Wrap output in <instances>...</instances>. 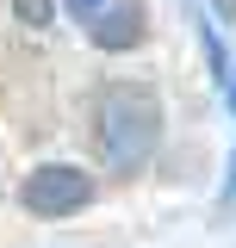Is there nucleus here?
Returning <instances> with one entry per match:
<instances>
[{
  "label": "nucleus",
  "instance_id": "obj_1",
  "mask_svg": "<svg viewBox=\"0 0 236 248\" xmlns=\"http://www.w3.org/2000/svg\"><path fill=\"white\" fill-rule=\"evenodd\" d=\"M93 143H100V161L112 174H137L162 143V99L137 81L106 87L93 106Z\"/></svg>",
  "mask_w": 236,
  "mask_h": 248
},
{
  "label": "nucleus",
  "instance_id": "obj_7",
  "mask_svg": "<svg viewBox=\"0 0 236 248\" xmlns=\"http://www.w3.org/2000/svg\"><path fill=\"white\" fill-rule=\"evenodd\" d=\"M224 93H230V112H236V68L224 75Z\"/></svg>",
  "mask_w": 236,
  "mask_h": 248
},
{
  "label": "nucleus",
  "instance_id": "obj_6",
  "mask_svg": "<svg viewBox=\"0 0 236 248\" xmlns=\"http://www.w3.org/2000/svg\"><path fill=\"white\" fill-rule=\"evenodd\" d=\"M211 6H218V19H224V25H236V0H211Z\"/></svg>",
  "mask_w": 236,
  "mask_h": 248
},
{
  "label": "nucleus",
  "instance_id": "obj_3",
  "mask_svg": "<svg viewBox=\"0 0 236 248\" xmlns=\"http://www.w3.org/2000/svg\"><path fill=\"white\" fill-rule=\"evenodd\" d=\"M87 37L93 50H137L149 37V13L137 6V0H118V6H100L87 19Z\"/></svg>",
  "mask_w": 236,
  "mask_h": 248
},
{
  "label": "nucleus",
  "instance_id": "obj_5",
  "mask_svg": "<svg viewBox=\"0 0 236 248\" xmlns=\"http://www.w3.org/2000/svg\"><path fill=\"white\" fill-rule=\"evenodd\" d=\"M100 6H106V0H68V13H75V19H93Z\"/></svg>",
  "mask_w": 236,
  "mask_h": 248
},
{
  "label": "nucleus",
  "instance_id": "obj_2",
  "mask_svg": "<svg viewBox=\"0 0 236 248\" xmlns=\"http://www.w3.org/2000/svg\"><path fill=\"white\" fill-rule=\"evenodd\" d=\"M19 199H25L31 217H75V211L93 205V174L75 168V161H44V168L25 174Z\"/></svg>",
  "mask_w": 236,
  "mask_h": 248
},
{
  "label": "nucleus",
  "instance_id": "obj_4",
  "mask_svg": "<svg viewBox=\"0 0 236 248\" xmlns=\"http://www.w3.org/2000/svg\"><path fill=\"white\" fill-rule=\"evenodd\" d=\"M13 19L31 25V31H44V25H50V0H13Z\"/></svg>",
  "mask_w": 236,
  "mask_h": 248
}]
</instances>
